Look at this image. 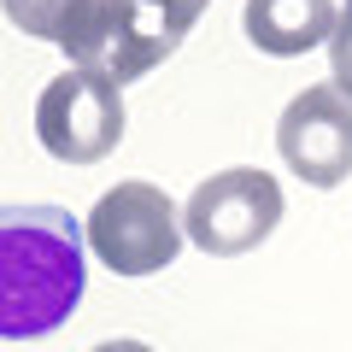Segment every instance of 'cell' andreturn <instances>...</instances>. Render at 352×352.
<instances>
[{"label": "cell", "mask_w": 352, "mask_h": 352, "mask_svg": "<svg viewBox=\"0 0 352 352\" xmlns=\"http://www.w3.org/2000/svg\"><path fill=\"white\" fill-rule=\"evenodd\" d=\"M282 182L270 170H252V164H235V170L206 176L200 188L182 206V235L206 252V258H241L258 241L276 235L282 223Z\"/></svg>", "instance_id": "cell-4"}, {"label": "cell", "mask_w": 352, "mask_h": 352, "mask_svg": "<svg viewBox=\"0 0 352 352\" xmlns=\"http://www.w3.org/2000/svg\"><path fill=\"white\" fill-rule=\"evenodd\" d=\"M335 18H340L335 0H247L241 6L247 41L270 59H300V53L323 47L335 36Z\"/></svg>", "instance_id": "cell-7"}, {"label": "cell", "mask_w": 352, "mask_h": 352, "mask_svg": "<svg viewBox=\"0 0 352 352\" xmlns=\"http://www.w3.org/2000/svg\"><path fill=\"white\" fill-rule=\"evenodd\" d=\"M159 6H164V12H170L182 30H194V24H200V12L212 6V0H159Z\"/></svg>", "instance_id": "cell-10"}, {"label": "cell", "mask_w": 352, "mask_h": 352, "mask_svg": "<svg viewBox=\"0 0 352 352\" xmlns=\"http://www.w3.org/2000/svg\"><path fill=\"white\" fill-rule=\"evenodd\" d=\"M88 288V241L65 206H0V340L71 323Z\"/></svg>", "instance_id": "cell-1"}, {"label": "cell", "mask_w": 352, "mask_h": 352, "mask_svg": "<svg viewBox=\"0 0 352 352\" xmlns=\"http://www.w3.org/2000/svg\"><path fill=\"white\" fill-rule=\"evenodd\" d=\"M94 352H153V346H147V340H100Z\"/></svg>", "instance_id": "cell-11"}, {"label": "cell", "mask_w": 352, "mask_h": 352, "mask_svg": "<svg viewBox=\"0 0 352 352\" xmlns=\"http://www.w3.org/2000/svg\"><path fill=\"white\" fill-rule=\"evenodd\" d=\"M88 6L94 0H0L6 24L36 36V41H53V47H71L76 41V30L88 24Z\"/></svg>", "instance_id": "cell-8"}, {"label": "cell", "mask_w": 352, "mask_h": 352, "mask_svg": "<svg viewBox=\"0 0 352 352\" xmlns=\"http://www.w3.org/2000/svg\"><path fill=\"white\" fill-rule=\"evenodd\" d=\"M182 36L188 30L159 0H94L88 24L76 30V41L65 53H71L76 71H94L112 88H124V82H141L147 71H159L182 47Z\"/></svg>", "instance_id": "cell-3"}, {"label": "cell", "mask_w": 352, "mask_h": 352, "mask_svg": "<svg viewBox=\"0 0 352 352\" xmlns=\"http://www.w3.org/2000/svg\"><path fill=\"white\" fill-rule=\"evenodd\" d=\"M124 88L94 71H59L36 100V141L59 164H100L124 141Z\"/></svg>", "instance_id": "cell-5"}, {"label": "cell", "mask_w": 352, "mask_h": 352, "mask_svg": "<svg viewBox=\"0 0 352 352\" xmlns=\"http://www.w3.org/2000/svg\"><path fill=\"white\" fill-rule=\"evenodd\" d=\"M329 71H335V88L352 100V0H340L335 36H329Z\"/></svg>", "instance_id": "cell-9"}, {"label": "cell", "mask_w": 352, "mask_h": 352, "mask_svg": "<svg viewBox=\"0 0 352 352\" xmlns=\"http://www.w3.org/2000/svg\"><path fill=\"white\" fill-rule=\"evenodd\" d=\"M82 241L112 276H159L176 264L188 235H182V206H170L159 182H118L94 200Z\"/></svg>", "instance_id": "cell-2"}, {"label": "cell", "mask_w": 352, "mask_h": 352, "mask_svg": "<svg viewBox=\"0 0 352 352\" xmlns=\"http://www.w3.org/2000/svg\"><path fill=\"white\" fill-rule=\"evenodd\" d=\"M276 153L305 188H340L352 176V100L335 82L294 94L276 118Z\"/></svg>", "instance_id": "cell-6"}]
</instances>
